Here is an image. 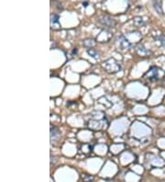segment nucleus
<instances>
[{
    "mask_svg": "<svg viewBox=\"0 0 165 182\" xmlns=\"http://www.w3.org/2000/svg\"><path fill=\"white\" fill-rule=\"evenodd\" d=\"M103 67L108 73H117L121 70L119 63L115 58H109L103 63Z\"/></svg>",
    "mask_w": 165,
    "mask_h": 182,
    "instance_id": "obj_1",
    "label": "nucleus"
},
{
    "mask_svg": "<svg viewBox=\"0 0 165 182\" xmlns=\"http://www.w3.org/2000/svg\"><path fill=\"white\" fill-rule=\"evenodd\" d=\"M98 21L102 25H105V26L109 27V28H113L117 24L116 20L113 18H111L110 16H108V15H103V16H101L99 18Z\"/></svg>",
    "mask_w": 165,
    "mask_h": 182,
    "instance_id": "obj_2",
    "label": "nucleus"
},
{
    "mask_svg": "<svg viewBox=\"0 0 165 182\" xmlns=\"http://www.w3.org/2000/svg\"><path fill=\"white\" fill-rule=\"evenodd\" d=\"M118 42L119 47H120L122 50H126V49L128 50V49H130V47H132L131 42H130L126 37L123 36V35H120V36L118 37Z\"/></svg>",
    "mask_w": 165,
    "mask_h": 182,
    "instance_id": "obj_3",
    "label": "nucleus"
},
{
    "mask_svg": "<svg viewBox=\"0 0 165 182\" xmlns=\"http://www.w3.org/2000/svg\"><path fill=\"white\" fill-rule=\"evenodd\" d=\"M160 71L161 70L158 67L153 66L150 69V71L145 75L148 76L149 79H151V80H158V79H160Z\"/></svg>",
    "mask_w": 165,
    "mask_h": 182,
    "instance_id": "obj_4",
    "label": "nucleus"
},
{
    "mask_svg": "<svg viewBox=\"0 0 165 182\" xmlns=\"http://www.w3.org/2000/svg\"><path fill=\"white\" fill-rule=\"evenodd\" d=\"M55 24L60 27V24H59V16L56 15V14H52L51 15V25H52V28Z\"/></svg>",
    "mask_w": 165,
    "mask_h": 182,
    "instance_id": "obj_5",
    "label": "nucleus"
},
{
    "mask_svg": "<svg viewBox=\"0 0 165 182\" xmlns=\"http://www.w3.org/2000/svg\"><path fill=\"white\" fill-rule=\"evenodd\" d=\"M133 23L137 27H141L145 24V22H144V20L141 17H135L133 19Z\"/></svg>",
    "mask_w": 165,
    "mask_h": 182,
    "instance_id": "obj_6",
    "label": "nucleus"
},
{
    "mask_svg": "<svg viewBox=\"0 0 165 182\" xmlns=\"http://www.w3.org/2000/svg\"><path fill=\"white\" fill-rule=\"evenodd\" d=\"M153 6H154V8H155V10H156V12L158 13V14H160V15H163V7H162V5H161V3L159 2V1H154V3H153Z\"/></svg>",
    "mask_w": 165,
    "mask_h": 182,
    "instance_id": "obj_7",
    "label": "nucleus"
},
{
    "mask_svg": "<svg viewBox=\"0 0 165 182\" xmlns=\"http://www.w3.org/2000/svg\"><path fill=\"white\" fill-rule=\"evenodd\" d=\"M86 53H88V55H90L91 57H93L95 59H98L99 58V53L97 51L94 50V49H87Z\"/></svg>",
    "mask_w": 165,
    "mask_h": 182,
    "instance_id": "obj_8",
    "label": "nucleus"
},
{
    "mask_svg": "<svg viewBox=\"0 0 165 182\" xmlns=\"http://www.w3.org/2000/svg\"><path fill=\"white\" fill-rule=\"evenodd\" d=\"M59 135H60V132L57 129H53L52 127V130H51V137H52V138H58L56 136H59Z\"/></svg>",
    "mask_w": 165,
    "mask_h": 182,
    "instance_id": "obj_9",
    "label": "nucleus"
},
{
    "mask_svg": "<svg viewBox=\"0 0 165 182\" xmlns=\"http://www.w3.org/2000/svg\"><path fill=\"white\" fill-rule=\"evenodd\" d=\"M137 49H138V52H140L141 53H150V52H149V51H147V50H145V48H144L142 45H140V44L137 47Z\"/></svg>",
    "mask_w": 165,
    "mask_h": 182,
    "instance_id": "obj_10",
    "label": "nucleus"
},
{
    "mask_svg": "<svg viewBox=\"0 0 165 182\" xmlns=\"http://www.w3.org/2000/svg\"><path fill=\"white\" fill-rule=\"evenodd\" d=\"M159 41H161V43L163 45V46H165V36H159L156 38Z\"/></svg>",
    "mask_w": 165,
    "mask_h": 182,
    "instance_id": "obj_11",
    "label": "nucleus"
}]
</instances>
